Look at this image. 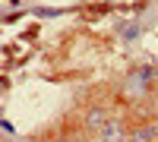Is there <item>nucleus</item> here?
Instances as JSON below:
<instances>
[{
	"mask_svg": "<svg viewBox=\"0 0 158 142\" xmlns=\"http://www.w3.org/2000/svg\"><path fill=\"white\" fill-rule=\"evenodd\" d=\"M127 139V130L117 120H108L104 123V130H101V142H123Z\"/></svg>",
	"mask_w": 158,
	"mask_h": 142,
	"instance_id": "nucleus-1",
	"label": "nucleus"
},
{
	"mask_svg": "<svg viewBox=\"0 0 158 142\" xmlns=\"http://www.w3.org/2000/svg\"><path fill=\"white\" fill-rule=\"evenodd\" d=\"M85 123L92 126V130H98V133H101V130H104V123H108V117H104V111H101V108H89V111H85Z\"/></svg>",
	"mask_w": 158,
	"mask_h": 142,
	"instance_id": "nucleus-2",
	"label": "nucleus"
},
{
	"mask_svg": "<svg viewBox=\"0 0 158 142\" xmlns=\"http://www.w3.org/2000/svg\"><path fill=\"white\" fill-rule=\"evenodd\" d=\"M152 136H155V130H152V126H142V130H136V133H133V139H136V142H142V139H152Z\"/></svg>",
	"mask_w": 158,
	"mask_h": 142,
	"instance_id": "nucleus-3",
	"label": "nucleus"
}]
</instances>
